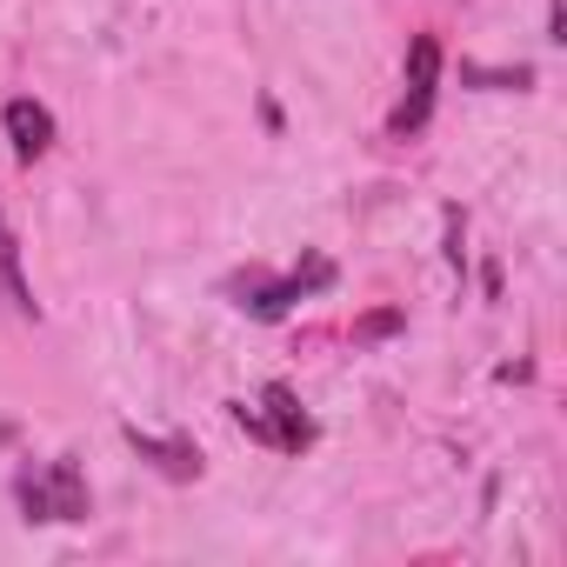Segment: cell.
<instances>
[{"label":"cell","mask_w":567,"mask_h":567,"mask_svg":"<svg viewBox=\"0 0 567 567\" xmlns=\"http://www.w3.org/2000/svg\"><path fill=\"white\" fill-rule=\"evenodd\" d=\"M328 280H334V260H328V254H308V267H295L288 280H274V288H267L260 274H247V301H240V308H247L254 321H280V315H288L301 295L328 288Z\"/></svg>","instance_id":"1"},{"label":"cell","mask_w":567,"mask_h":567,"mask_svg":"<svg viewBox=\"0 0 567 567\" xmlns=\"http://www.w3.org/2000/svg\"><path fill=\"white\" fill-rule=\"evenodd\" d=\"M434 74H441V41L434 34H414L408 48V101L394 107V134H414L434 107Z\"/></svg>","instance_id":"2"},{"label":"cell","mask_w":567,"mask_h":567,"mask_svg":"<svg viewBox=\"0 0 567 567\" xmlns=\"http://www.w3.org/2000/svg\"><path fill=\"white\" fill-rule=\"evenodd\" d=\"M260 401H267V427H274V447H280V454H301V447L315 441V421L301 414V401H295L288 381H274Z\"/></svg>","instance_id":"3"},{"label":"cell","mask_w":567,"mask_h":567,"mask_svg":"<svg viewBox=\"0 0 567 567\" xmlns=\"http://www.w3.org/2000/svg\"><path fill=\"white\" fill-rule=\"evenodd\" d=\"M8 141H14V154L21 161H41L48 147H54V114L48 107H34V101H8Z\"/></svg>","instance_id":"4"},{"label":"cell","mask_w":567,"mask_h":567,"mask_svg":"<svg viewBox=\"0 0 567 567\" xmlns=\"http://www.w3.org/2000/svg\"><path fill=\"white\" fill-rule=\"evenodd\" d=\"M127 447H134L141 461H154L167 481H194V474H200V447H194V441H154V434L127 427Z\"/></svg>","instance_id":"5"},{"label":"cell","mask_w":567,"mask_h":567,"mask_svg":"<svg viewBox=\"0 0 567 567\" xmlns=\"http://www.w3.org/2000/svg\"><path fill=\"white\" fill-rule=\"evenodd\" d=\"M48 507H54V520H87V481L74 461L48 467Z\"/></svg>","instance_id":"6"},{"label":"cell","mask_w":567,"mask_h":567,"mask_svg":"<svg viewBox=\"0 0 567 567\" xmlns=\"http://www.w3.org/2000/svg\"><path fill=\"white\" fill-rule=\"evenodd\" d=\"M0 295H8L21 315H34V295H28V280H21V247H14L8 220H0Z\"/></svg>","instance_id":"7"},{"label":"cell","mask_w":567,"mask_h":567,"mask_svg":"<svg viewBox=\"0 0 567 567\" xmlns=\"http://www.w3.org/2000/svg\"><path fill=\"white\" fill-rule=\"evenodd\" d=\"M461 81H467V87H487V94H501V87H534L527 68H474V61H461Z\"/></svg>","instance_id":"8"},{"label":"cell","mask_w":567,"mask_h":567,"mask_svg":"<svg viewBox=\"0 0 567 567\" xmlns=\"http://www.w3.org/2000/svg\"><path fill=\"white\" fill-rule=\"evenodd\" d=\"M21 507H28V520H54V507H48V474H21Z\"/></svg>","instance_id":"9"},{"label":"cell","mask_w":567,"mask_h":567,"mask_svg":"<svg viewBox=\"0 0 567 567\" xmlns=\"http://www.w3.org/2000/svg\"><path fill=\"white\" fill-rule=\"evenodd\" d=\"M388 334H401V315H394V308H381V315H361V321H354V341H388Z\"/></svg>","instance_id":"10"},{"label":"cell","mask_w":567,"mask_h":567,"mask_svg":"<svg viewBox=\"0 0 567 567\" xmlns=\"http://www.w3.org/2000/svg\"><path fill=\"white\" fill-rule=\"evenodd\" d=\"M234 421H240L254 441H267V447H274V427H267V414H260V408H247V401H240V408H234Z\"/></svg>","instance_id":"11"},{"label":"cell","mask_w":567,"mask_h":567,"mask_svg":"<svg viewBox=\"0 0 567 567\" xmlns=\"http://www.w3.org/2000/svg\"><path fill=\"white\" fill-rule=\"evenodd\" d=\"M547 41H567V0H554V8H547Z\"/></svg>","instance_id":"12"}]
</instances>
